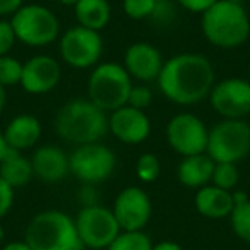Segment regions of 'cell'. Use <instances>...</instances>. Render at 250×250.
<instances>
[{
	"instance_id": "1",
	"label": "cell",
	"mask_w": 250,
	"mask_h": 250,
	"mask_svg": "<svg viewBox=\"0 0 250 250\" xmlns=\"http://www.w3.org/2000/svg\"><path fill=\"white\" fill-rule=\"evenodd\" d=\"M160 91L182 106L195 104L209 96L214 86V69L201 53H178L165 62L158 77Z\"/></svg>"
},
{
	"instance_id": "2",
	"label": "cell",
	"mask_w": 250,
	"mask_h": 250,
	"mask_svg": "<svg viewBox=\"0 0 250 250\" xmlns=\"http://www.w3.org/2000/svg\"><path fill=\"white\" fill-rule=\"evenodd\" d=\"M55 130L63 141L76 146L100 143L108 130L106 111L89 100H72L57 113Z\"/></svg>"
},
{
	"instance_id": "3",
	"label": "cell",
	"mask_w": 250,
	"mask_h": 250,
	"mask_svg": "<svg viewBox=\"0 0 250 250\" xmlns=\"http://www.w3.org/2000/svg\"><path fill=\"white\" fill-rule=\"evenodd\" d=\"M201 28L211 45L218 48L242 46L250 36V21L242 4L218 0L202 14Z\"/></svg>"
},
{
	"instance_id": "4",
	"label": "cell",
	"mask_w": 250,
	"mask_h": 250,
	"mask_svg": "<svg viewBox=\"0 0 250 250\" xmlns=\"http://www.w3.org/2000/svg\"><path fill=\"white\" fill-rule=\"evenodd\" d=\"M24 242L31 250H83L76 221L55 209L42 211L29 221Z\"/></svg>"
},
{
	"instance_id": "5",
	"label": "cell",
	"mask_w": 250,
	"mask_h": 250,
	"mask_svg": "<svg viewBox=\"0 0 250 250\" xmlns=\"http://www.w3.org/2000/svg\"><path fill=\"white\" fill-rule=\"evenodd\" d=\"M132 86V77L124 65L115 62L100 63L87 81V100L103 111H115L127 104Z\"/></svg>"
},
{
	"instance_id": "6",
	"label": "cell",
	"mask_w": 250,
	"mask_h": 250,
	"mask_svg": "<svg viewBox=\"0 0 250 250\" xmlns=\"http://www.w3.org/2000/svg\"><path fill=\"white\" fill-rule=\"evenodd\" d=\"M214 163H238L250 154V125L242 118H225L209 130L208 149Z\"/></svg>"
},
{
	"instance_id": "7",
	"label": "cell",
	"mask_w": 250,
	"mask_h": 250,
	"mask_svg": "<svg viewBox=\"0 0 250 250\" xmlns=\"http://www.w3.org/2000/svg\"><path fill=\"white\" fill-rule=\"evenodd\" d=\"M16 38L28 46H46L57 40L60 22L48 7L38 4L22 5L11 19Z\"/></svg>"
},
{
	"instance_id": "8",
	"label": "cell",
	"mask_w": 250,
	"mask_h": 250,
	"mask_svg": "<svg viewBox=\"0 0 250 250\" xmlns=\"http://www.w3.org/2000/svg\"><path fill=\"white\" fill-rule=\"evenodd\" d=\"M74 221L81 243L93 250H106L122 231L113 211L101 204L81 208Z\"/></svg>"
},
{
	"instance_id": "9",
	"label": "cell",
	"mask_w": 250,
	"mask_h": 250,
	"mask_svg": "<svg viewBox=\"0 0 250 250\" xmlns=\"http://www.w3.org/2000/svg\"><path fill=\"white\" fill-rule=\"evenodd\" d=\"M70 173L81 184L98 185L111 177L117 167V156L108 146L91 143L77 146L69 156Z\"/></svg>"
},
{
	"instance_id": "10",
	"label": "cell",
	"mask_w": 250,
	"mask_h": 250,
	"mask_svg": "<svg viewBox=\"0 0 250 250\" xmlns=\"http://www.w3.org/2000/svg\"><path fill=\"white\" fill-rule=\"evenodd\" d=\"M103 53V40L100 31L84 26L67 29L60 38V57L74 69H89L98 65Z\"/></svg>"
},
{
	"instance_id": "11",
	"label": "cell",
	"mask_w": 250,
	"mask_h": 250,
	"mask_svg": "<svg viewBox=\"0 0 250 250\" xmlns=\"http://www.w3.org/2000/svg\"><path fill=\"white\" fill-rule=\"evenodd\" d=\"M209 130L204 122L192 113H178L167 125V141L182 156L202 154L208 149Z\"/></svg>"
},
{
	"instance_id": "12",
	"label": "cell",
	"mask_w": 250,
	"mask_h": 250,
	"mask_svg": "<svg viewBox=\"0 0 250 250\" xmlns=\"http://www.w3.org/2000/svg\"><path fill=\"white\" fill-rule=\"evenodd\" d=\"M111 211L122 231H143L153 214V204L141 187H127L117 195Z\"/></svg>"
},
{
	"instance_id": "13",
	"label": "cell",
	"mask_w": 250,
	"mask_h": 250,
	"mask_svg": "<svg viewBox=\"0 0 250 250\" xmlns=\"http://www.w3.org/2000/svg\"><path fill=\"white\" fill-rule=\"evenodd\" d=\"M209 101L216 113L223 118H242L250 115V83L238 77H229L214 83Z\"/></svg>"
},
{
	"instance_id": "14",
	"label": "cell",
	"mask_w": 250,
	"mask_h": 250,
	"mask_svg": "<svg viewBox=\"0 0 250 250\" xmlns=\"http://www.w3.org/2000/svg\"><path fill=\"white\" fill-rule=\"evenodd\" d=\"M62 77L60 63L50 55H35L22 63L21 86L29 94H45L55 89Z\"/></svg>"
},
{
	"instance_id": "15",
	"label": "cell",
	"mask_w": 250,
	"mask_h": 250,
	"mask_svg": "<svg viewBox=\"0 0 250 250\" xmlns=\"http://www.w3.org/2000/svg\"><path fill=\"white\" fill-rule=\"evenodd\" d=\"M108 129L120 143L141 144L149 137L151 122L144 110H137V108L125 104L111 111L108 118Z\"/></svg>"
},
{
	"instance_id": "16",
	"label": "cell",
	"mask_w": 250,
	"mask_h": 250,
	"mask_svg": "<svg viewBox=\"0 0 250 250\" xmlns=\"http://www.w3.org/2000/svg\"><path fill=\"white\" fill-rule=\"evenodd\" d=\"M165 65L163 55L147 42H137L125 52V70L141 83L158 81Z\"/></svg>"
},
{
	"instance_id": "17",
	"label": "cell",
	"mask_w": 250,
	"mask_h": 250,
	"mask_svg": "<svg viewBox=\"0 0 250 250\" xmlns=\"http://www.w3.org/2000/svg\"><path fill=\"white\" fill-rule=\"evenodd\" d=\"M33 175L43 184H60L70 173L69 154L57 146H43L33 153Z\"/></svg>"
},
{
	"instance_id": "18",
	"label": "cell",
	"mask_w": 250,
	"mask_h": 250,
	"mask_svg": "<svg viewBox=\"0 0 250 250\" xmlns=\"http://www.w3.org/2000/svg\"><path fill=\"white\" fill-rule=\"evenodd\" d=\"M194 202L199 214L211 219L226 218V216L231 214L233 206H235L233 192L219 188L212 184L199 188L197 194H195Z\"/></svg>"
},
{
	"instance_id": "19",
	"label": "cell",
	"mask_w": 250,
	"mask_h": 250,
	"mask_svg": "<svg viewBox=\"0 0 250 250\" xmlns=\"http://www.w3.org/2000/svg\"><path fill=\"white\" fill-rule=\"evenodd\" d=\"M5 143L16 151L33 147L42 137V124L35 115L22 113L14 117L4 130Z\"/></svg>"
},
{
	"instance_id": "20",
	"label": "cell",
	"mask_w": 250,
	"mask_h": 250,
	"mask_svg": "<svg viewBox=\"0 0 250 250\" xmlns=\"http://www.w3.org/2000/svg\"><path fill=\"white\" fill-rule=\"evenodd\" d=\"M214 161L211 160L208 153L185 156L178 165V180L185 187L201 188L211 182L212 171H214Z\"/></svg>"
},
{
	"instance_id": "21",
	"label": "cell",
	"mask_w": 250,
	"mask_h": 250,
	"mask_svg": "<svg viewBox=\"0 0 250 250\" xmlns=\"http://www.w3.org/2000/svg\"><path fill=\"white\" fill-rule=\"evenodd\" d=\"M33 175V165L31 160L26 156H22L21 151H16L12 147H9L7 154L0 163V178L4 182H7L12 188L24 187L31 182Z\"/></svg>"
},
{
	"instance_id": "22",
	"label": "cell",
	"mask_w": 250,
	"mask_h": 250,
	"mask_svg": "<svg viewBox=\"0 0 250 250\" xmlns=\"http://www.w3.org/2000/svg\"><path fill=\"white\" fill-rule=\"evenodd\" d=\"M79 26L100 31L110 22L111 7L108 0H79L74 7Z\"/></svg>"
},
{
	"instance_id": "23",
	"label": "cell",
	"mask_w": 250,
	"mask_h": 250,
	"mask_svg": "<svg viewBox=\"0 0 250 250\" xmlns=\"http://www.w3.org/2000/svg\"><path fill=\"white\" fill-rule=\"evenodd\" d=\"M233 201L235 206L229 214L231 228L240 240L250 243V199L247 197L245 192L238 190L233 192Z\"/></svg>"
},
{
	"instance_id": "24",
	"label": "cell",
	"mask_w": 250,
	"mask_h": 250,
	"mask_svg": "<svg viewBox=\"0 0 250 250\" xmlns=\"http://www.w3.org/2000/svg\"><path fill=\"white\" fill-rule=\"evenodd\" d=\"M106 250H153V242L144 231H120Z\"/></svg>"
},
{
	"instance_id": "25",
	"label": "cell",
	"mask_w": 250,
	"mask_h": 250,
	"mask_svg": "<svg viewBox=\"0 0 250 250\" xmlns=\"http://www.w3.org/2000/svg\"><path fill=\"white\" fill-rule=\"evenodd\" d=\"M211 184L219 188L229 190L236 187L238 184V170L235 163H216L214 171H212Z\"/></svg>"
},
{
	"instance_id": "26",
	"label": "cell",
	"mask_w": 250,
	"mask_h": 250,
	"mask_svg": "<svg viewBox=\"0 0 250 250\" xmlns=\"http://www.w3.org/2000/svg\"><path fill=\"white\" fill-rule=\"evenodd\" d=\"M160 171H161V165L156 154L144 153L143 156H139V160L136 163V175L139 177L141 182H144V184L156 182L158 177H160Z\"/></svg>"
},
{
	"instance_id": "27",
	"label": "cell",
	"mask_w": 250,
	"mask_h": 250,
	"mask_svg": "<svg viewBox=\"0 0 250 250\" xmlns=\"http://www.w3.org/2000/svg\"><path fill=\"white\" fill-rule=\"evenodd\" d=\"M22 63L9 55L0 57V84L4 87L21 84Z\"/></svg>"
},
{
	"instance_id": "28",
	"label": "cell",
	"mask_w": 250,
	"mask_h": 250,
	"mask_svg": "<svg viewBox=\"0 0 250 250\" xmlns=\"http://www.w3.org/2000/svg\"><path fill=\"white\" fill-rule=\"evenodd\" d=\"M158 0H124V11L130 19L143 21L149 19Z\"/></svg>"
},
{
	"instance_id": "29",
	"label": "cell",
	"mask_w": 250,
	"mask_h": 250,
	"mask_svg": "<svg viewBox=\"0 0 250 250\" xmlns=\"http://www.w3.org/2000/svg\"><path fill=\"white\" fill-rule=\"evenodd\" d=\"M175 16H177V9L171 4V0H158L149 19L160 26H170L173 22Z\"/></svg>"
},
{
	"instance_id": "30",
	"label": "cell",
	"mask_w": 250,
	"mask_h": 250,
	"mask_svg": "<svg viewBox=\"0 0 250 250\" xmlns=\"http://www.w3.org/2000/svg\"><path fill=\"white\" fill-rule=\"evenodd\" d=\"M151 101H153V93H151V89L147 86H144V84H139V86H132L127 104L137 108V110H146L151 104Z\"/></svg>"
},
{
	"instance_id": "31",
	"label": "cell",
	"mask_w": 250,
	"mask_h": 250,
	"mask_svg": "<svg viewBox=\"0 0 250 250\" xmlns=\"http://www.w3.org/2000/svg\"><path fill=\"white\" fill-rule=\"evenodd\" d=\"M16 33L12 29L11 21H4L0 19V57L7 55L11 52V48L16 43Z\"/></svg>"
},
{
	"instance_id": "32",
	"label": "cell",
	"mask_w": 250,
	"mask_h": 250,
	"mask_svg": "<svg viewBox=\"0 0 250 250\" xmlns=\"http://www.w3.org/2000/svg\"><path fill=\"white\" fill-rule=\"evenodd\" d=\"M14 204V188L0 178V219L11 211Z\"/></svg>"
},
{
	"instance_id": "33",
	"label": "cell",
	"mask_w": 250,
	"mask_h": 250,
	"mask_svg": "<svg viewBox=\"0 0 250 250\" xmlns=\"http://www.w3.org/2000/svg\"><path fill=\"white\" fill-rule=\"evenodd\" d=\"M180 7H184L188 12H197V14H204L209 7L218 2V0H177Z\"/></svg>"
},
{
	"instance_id": "34",
	"label": "cell",
	"mask_w": 250,
	"mask_h": 250,
	"mask_svg": "<svg viewBox=\"0 0 250 250\" xmlns=\"http://www.w3.org/2000/svg\"><path fill=\"white\" fill-rule=\"evenodd\" d=\"M79 202L83 208H87V206H94L96 202V194H94V185L89 184H83L79 190Z\"/></svg>"
},
{
	"instance_id": "35",
	"label": "cell",
	"mask_w": 250,
	"mask_h": 250,
	"mask_svg": "<svg viewBox=\"0 0 250 250\" xmlns=\"http://www.w3.org/2000/svg\"><path fill=\"white\" fill-rule=\"evenodd\" d=\"M24 5V0H0V16H14Z\"/></svg>"
},
{
	"instance_id": "36",
	"label": "cell",
	"mask_w": 250,
	"mask_h": 250,
	"mask_svg": "<svg viewBox=\"0 0 250 250\" xmlns=\"http://www.w3.org/2000/svg\"><path fill=\"white\" fill-rule=\"evenodd\" d=\"M153 250H182V247L177 242H160L153 245Z\"/></svg>"
},
{
	"instance_id": "37",
	"label": "cell",
	"mask_w": 250,
	"mask_h": 250,
	"mask_svg": "<svg viewBox=\"0 0 250 250\" xmlns=\"http://www.w3.org/2000/svg\"><path fill=\"white\" fill-rule=\"evenodd\" d=\"M2 250H31L29 245L26 242H12V243H7Z\"/></svg>"
},
{
	"instance_id": "38",
	"label": "cell",
	"mask_w": 250,
	"mask_h": 250,
	"mask_svg": "<svg viewBox=\"0 0 250 250\" xmlns=\"http://www.w3.org/2000/svg\"><path fill=\"white\" fill-rule=\"evenodd\" d=\"M7 151H9V146H7V143H5V137H4V134L0 132V163H2V160L5 158Z\"/></svg>"
},
{
	"instance_id": "39",
	"label": "cell",
	"mask_w": 250,
	"mask_h": 250,
	"mask_svg": "<svg viewBox=\"0 0 250 250\" xmlns=\"http://www.w3.org/2000/svg\"><path fill=\"white\" fill-rule=\"evenodd\" d=\"M5 101H7V93H5V87L0 84V113L5 108Z\"/></svg>"
},
{
	"instance_id": "40",
	"label": "cell",
	"mask_w": 250,
	"mask_h": 250,
	"mask_svg": "<svg viewBox=\"0 0 250 250\" xmlns=\"http://www.w3.org/2000/svg\"><path fill=\"white\" fill-rule=\"evenodd\" d=\"M59 2L62 5H65V7H76V4L79 0H59Z\"/></svg>"
},
{
	"instance_id": "41",
	"label": "cell",
	"mask_w": 250,
	"mask_h": 250,
	"mask_svg": "<svg viewBox=\"0 0 250 250\" xmlns=\"http://www.w3.org/2000/svg\"><path fill=\"white\" fill-rule=\"evenodd\" d=\"M4 236H5L4 226H2V223H0V243H2V240H4Z\"/></svg>"
},
{
	"instance_id": "42",
	"label": "cell",
	"mask_w": 250,
	"mask_h": 250,
	"mask_svg": "<svg viewBox=\"0 0 250 250\" xmlns=\"http://www.w3.org/2000/svg\"><path fill=\"white\" fill-rule=\"evenodd\" d=\"M228 2H236V4H242L243 0H228Z\"/></svg>"
},
{
	"instance_id": "43",
	"label": "cell",
	"mask_w": 250,
	"mask_h": 250,
	"mask_svg": "<svg viewBox=\"0 0 250 250\" xmlns=\"http://www.w3.org/2000/svg\"><path fill=\"white\" fill-rule=\"evenodd\" d=\"M247 2H249V4H250V0H247Z\"/></svg>"
},
{
	"instance_id": "44",
	"label": "cell",
	"mask_w": 250,
	"mask_h": 250,
	"mask_svg": "<svg viewBox=\"0 0 250 250\" xmlns=\"http://www.w3.org/2000/svg\"><path fill=\"white\" fill-rule=\"evenodd\" d=\"M83 250H84V249H83Z\"/></svg>"
}]
</instances>
